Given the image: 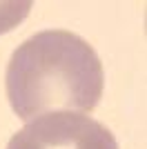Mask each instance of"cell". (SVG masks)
I'll list each match as a JSON object with an SVG mask.
<instances>
[{
    "label": "cell",
    "instance_id": "cell-2",
    "mask_svg": "<svg viewBox=\"0 0 147 149\" xmlns=\"http://www.w3.org/2000/svg\"><path fill=\"white\" fill-rule=\"evenodd\" d=\"M7 149H118L105 125L87 113L51 111L24 123Z\"/></svg>",
    "mask_w": 147,
    "mask_h": 149
},
{
    "label": "cell",
    "instance_id": "cell-3",
    "mask_svg": "<svg viewBox=\"0 0 147 149\" xmlns=\"http://www.w3.org/2000/svg\"><path fill=\"white\" fill-rule=\"evenodd\" d=\"M29 9H31L29 0H24V2H16V0L0 2V33H7L13 27H18L29 16Z\"/></svg>",
    "mask_w": 147,
    "mask_h": 149
},
{
    "label": "cell",
    "instance_id": "cell-1",
    "mask_svg": "<svg viewBox=\"0 0 147 149\" xmlns=\"http://www.w3.org/2000/svg\"><path fill=\"white\" fill-rule=\"evenodd\" d=\"M7 98L20 120L51 111L92 113L103 98V62L85 38L47 29L27 38L7 65Z\"/></svg>",
    "mask_w": 147,
    "mask_h": 149
}]
</instances>
